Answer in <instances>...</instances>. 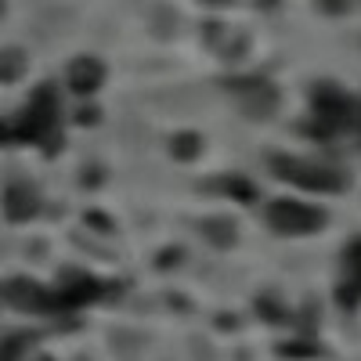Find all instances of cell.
<instances>
[{
  "label": "cell",
  "instance_id": "cell-1",
  "mask_svg": "<svg viewBox=\"0 0 361 361\" xmlns=\"http://www.w3.org/2000/svg\"><path fill=\"white\" fill-rule=\"evenodd\" d=\"M357 102L336 83H318L311 90V134L314 137H336L350 127H357Z\"/></svg>",
  "mask_w": 361,
  "mask_h": 361
},
{
  "label": "cell",
  "instance_id": "cell-2",
  "mask_svg": "<svg viewBox=\"0 0 361 361\" xmlns=\"http://www.w3.org/2000/svg\"><path fill=\"white\" fill-rule=\"evenodd\" d=\"M271 170L279 180L300 188V192H314V195H340L347 192V173L318 163V159H300V156H271Z\"/></svg>",
  "mask_w": 361,
  "mask_h": 361
},
{
  "label": "cell",
  "instance_id": "cell-3",
  "mask_svg": "<svg viewBox=\"0 0 361 361\" xmlns=\"http://www.w3.org/2000/svg\"><path fill=\"white\" fill-rule=\"evenodd\" d=\"M267 228L286 238H304V235H318L329 224V214L314 202H300V199H275L267 206Z\"/></svg>",
  "mask_w": 361,
  "mask_h": 361
},
{
  "label": "cell",
  "instance_id": "cell-4",
  "mask_svg": "<svg viewBox=\"0 0 361 361\" xmlns=\"http://www.w3.org/2000/svg\"><path fill=\"white\" fill-rule=\"evenodd\" d=\"M336 304L347 311L361 304V238H354L343 250V279L336 286Z\"/></svg>",
  "mask_w": 361,
  "mask_h": 361
},
{
  "label": "cell",
  "instance_id": "cell-5",
  "mask_svg": "<svg viewBox=\"0 0 361 361\" xmlns=\"http://www.w3.org/2000/svg\"><path fill=\"white\" fill-rule=\"evenodd\" d=\"M238 98H243V109L253 116V119H264L279 109V90L264 83V80H246L238 83Z\"/></svg>",
  "mask_w": 361,
  "mask_h": 361
},
{
  "label": "cell",
  "instance_id": "cell-6",
  "mask_svg": "<svg viewBox=\"0 0 361 361\" xmlns=\"http://www.w3.org/2000/svg\"><path fill=\"white\" fill-rule=\"evenodd\" d=\"M105 80V66L98 62V58H76V62L69 66V87L76 90V94H94V90L102 87Z\"/></svg>",
  "mask_w": 361,
  "mask_h": 361
},
{
  "label": "cell",
  "instance_id": "cell-7",
  "mask_svg": "<svg viewBox=\"0 0 361 361\" xmlns=\"http://www.w3.org/2000/svg\"><path fill=\"white\" fill-rule=\"evenodd\" d=\"M37 209H40V199H37L33 188H25V185L8 188V195H4V214H8L11 221H29Z\"/></svg>",
  "mask_w": 361,
  "mask_h": 361
},
{
  "label": "cell",
  "instance_id": "cell-8",
  "mask_svg": "<svg viewBox=\"0 0 361 361\" xmlns=\"http://www.w3.org/2000/svg\"><path fill=\"white\" fill-rule=\"evenodd\" d=\"M8 296L15 300L18 307H29V311H40V307H51V296H44L33 282H15L8 286Z\"/></svg>",
  "mask_w": 361,
  "mask_h": 361
},
{
  "label": "cell",
  "instance_id": "cell-9",
  "mask_svg": "<svg viewBox=\"0 0 361 361\" xmlns=\"http://www.w3.org/2000/svg\"><path fill=\"white\" fill-rule=\"evenodd\" d=\"M206 235L214 238L217 246H235V224L231 221H209L206 224Z\"/></svg>",
  "mask_w": 361,
  "mask_h": 361
},
{
  "label": "cell",
  "instance_id": "cell-10",
  "mask_svg": "<svg viewBox=\"0 0 361 361\" xmlns=\"http://www.w3.org/2000/svg\"><path fill=\"white\" fill-rule=\"evenodd\" d=\"M22 69H25V62H22V54H18V51L0 54V80H18Z\"/></svg>",
  "mask_w": 361,
  "mask_h": 361
},
{
  "label": "cell",
  "instance_id": "cell-11",
  "mask_svg": "<svg viewBox=\"0 0 361 361\" xmlns=\"http://www.w3.org/2000/svg\"><path fill=\"white\" fill-rule=\"evenodd\" d=\"M224 188H228L235 199H243V202H253V199H257V188L250 185L246 177H228V180H224Z\"/></svg>",
  "mask_w": 361,
  "mask_h": 361
},
{
  "label": "cell",
  "instance_id": "cell-12",
  "mask_svg": "<svg viewBox=\"0 0 361 361\" xmlns=\"http://www.w3.org/2000/svg\"><path fill=\"white\" fill-rule=\"evenodd\" d=\"M25 343H29V336H8V340H0V361H18Z\"/></svg>",
  "mask_w": 361,
  "mask_h": 361
},
{
  "label": "cell",
  "instance_id": "cell-13",
  "mask_svg": "<svg viewBox=\"0 0 361 361\" xmlns=\"http://www.w3.org/2000/svg\"><path fill=\"white\" fill-rule=\"evenodd\" d=\"M173 145H177L173 152H177V156H185V159L199 156V137H195V134H180V137H177Z\"/></svg>",
  "mask_w": 361,
  "mask_h": 361
},
{
  "label": "cell",
  "instance_id": "cell-14",
  "mask_svg": "<svg viewBox=\"0 0 361 361\" xmlns=\"http://www.w3.org/2000/svg\"><path fill=\"white\" fill-rule=\"evenodd\" d=\"M350 8V0H322V11H329V15H343Z\"/></svg>",
  "mask_w": 361,
  "mask_h": 361
},
{
  "label": "cell",
  "instance_id": "cell-15",
  "mask_svg": "<svg viewBox=\"0 0 361 361\" xmlns=\"http://www.w3.org/2000/svg\"><path fill=\"white\" fill-rule=\"evenodd\" d=\"M357 127H361V119H357Z\"/></svg>",
  "mask_w": 361,
  "mask_h": 361
}]
</instances>
